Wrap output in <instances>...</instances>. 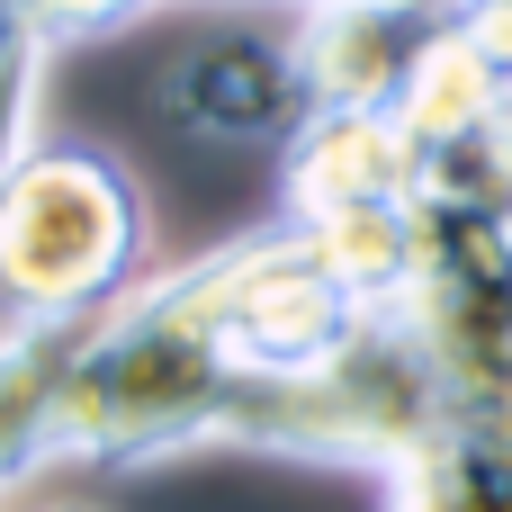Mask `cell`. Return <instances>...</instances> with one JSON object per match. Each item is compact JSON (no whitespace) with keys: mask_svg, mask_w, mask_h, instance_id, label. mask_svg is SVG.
Segmentation results:
<instances>
[{"mask_svg":"<svg viewBox=\"0 0 512 512\" xmlns=\"http://www.w3.org/2000/svg\"><path fill=\"white\" fill-rule=\"evenodd\" d=\"M450 27V0H297V72L315 108H396L423 45Z\"/></svg>","mask_w":512,"mask_h":512,"instance_id":"277c9868","label":"cell"},{"mask_svg":"<svg viewBox=\"0 0 512 512\" xmlns=\"http://www.w3.org/2000/svg\"><path fill=\"white\" fill-rule=\"evenodd\" d=\"M504 243H512V207H504Z\"/></svg>","mask_w":512,"mask_h":512,"instance_id":"8fae6325","label":"cell"},{"mask_svg":"<svg viewBox=\"0 0 512 512\" xmlns=\"http://www.w3.org/2000/svg\"><path fill=\"white\" fill-rule=\"evenodd\" d=\"M171 117L189 135L216 144H297V126L315 117V90L297 72V36L288 27H216L180 54L171 72Z\"/></svg>","mask_w":512,"mask_h":512,"instance_id":"3957f363","label":"cell"},{"mask_svg":"<svg viewBox=\"0 0 512 512\" xmlns=\"http://www.w3.org/2000/svg\"><path fill=\"white\" fill-rule=\"evenodd\" d=\"M396 315L423 342L450 423L512 432V243H504V216L414 198V279H405Z\"/></svg>","mask_w":512,"mask_h":512,"instance_id":"7a4b0ae2","label":"cell"},{"mask_svg":"<svg viewBox=\"0 0 512 512\" xmlns=\"http://www.w3.org/2000/svg\"><path fill=\"white\" fill-rule=\"evenodd\" d=\"M63 512H90V504H63Z\"/></svg>","mask_w":512,"mask_h":512,"instance_id":"7c38bea8","label":"cell"},{"mask_svg":"<svg viewBox=\"0 0 512 512\" xmlns=\"http://www.w3.org/2000/svg\"><path fill=\"white\" fill-rule=\"evenodd\" d=\"M378 486H387V512H512V432L441 423Z\"/></svg>","mask_w":512,"mask_h":512,"instance_id":"52a82bcc","label":"cell"},{"mask_svg":"<svg viewBox=\"0 0 512 512\" xmlns=\"http://www.w3.org/2000/svg\"><path fill=\"white\" fill-rule=\"evenodd\" d=\"M45 54H54V45L36 36V18H27L18 0H0V81H9V72H45Z\"/></svg>","mask_w":512,"mask_h":512,"instance_id":"30bf717a","label":"cell"},{"mask_svg":"<svg viewBox=\"0 0 512 512\" xmlns=\"http://www.w3.org/2000/svg\"><path fill=\"white\" fill-rule=\"evenodd\" d=\"M279 189H288V225L396 207L414 198V135L396 126V108H315L279 153Z\"/></svg>","mask_w":512,"mask_h":512,"instance_id":"5b68a950","label":"cell"},{"mask_svg":"<svg viewBox=\"0 0 512 512\" xmlns=\"http://www.w3.org/2000/svg\"><path fill=\"white\" fill-rule=\"evenodd\" d=\"M18 9L36 18L45 45H81V36H108V27H126V18H144L162 0H18Z\"/></svg>","mask_w":512,"mask_h":512,"instance_id":"ba28073f","label":"cell"},{"mask_svg":"<svg viewBox=\"0 0 512 512\" xmlns=\"http://www.w3.org/2000/svg\"><path fill=\"white\" fill-rule=\"evenodd\" d=\"M144 270V198L99 144H27L0 171V306L18 324L108 315Z\"/></svg>","mask_w":512,"mask_h":512,"instance_id":"6da1fadb","label":"cell"},{"mask_svg":"<svg viewBox=\"0 0 512 512\" xmlns=\"http://www.w3.org/2000/svg\"><path fill=\"white\" fill-rule=\"evenodd\" d=\"M90 342V315H63V324H9L0 333V495L63 459V378Z\"/></svg>","mask_w":512,"mask_h":512,"instance_id":"8992f818","label":"cell"},{"mask_svg":"<svg viewBox=\"0 0 512 512\" xmlns=\"http://www.w3.org/2000/svg\"><path fill=\"white\" fill-rule=\"evenodd\" d=\"M450 18H459V36L477 45V63L512 90V0H450Z\"/></svg>","mask_w":512,"mask_h":512,"instance_id":"9c48e42d","label":"cell"}]
</instances>
